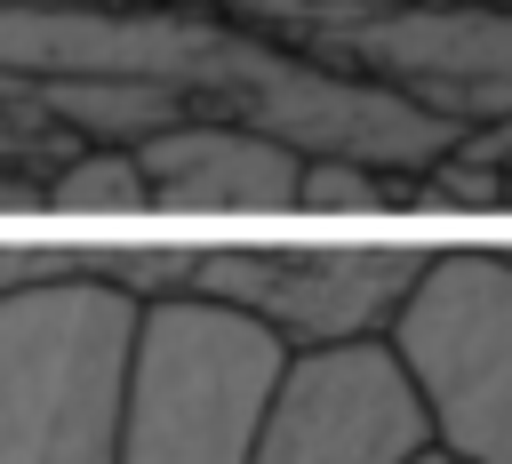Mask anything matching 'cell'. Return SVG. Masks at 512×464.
Instances as JSON below:
<instances>
[{
  "mask_svg": "<svg viewBox=\"0 0 512 464\" xmlns=\"http://www.w3.org/2000/svg\"><path fill=\"white\" fill-rule=\"evenodd\" d=\"M136 296L64 272L0 296V464H112Z\"/></svg>",
  "mask_w": 512,
  "mask_h": 464,
  "instance_id": "cell-1",
  "label": "cell"
},
{
  "mask_svg": "<svg viewBox=\"0 0 512 464\" xmlns=\"http://www.w3.org/2000/svg\"><path fill=\"white\" fill-rule=\"evenodd\" d=\"M288 344L232 304L152 296L128 344L112 464H248Z\"/></svg>",
  "mask_w": 512,
  "mask_h": 464,
  "instance_id": "cell-2",
  "label": "cell"
},
{
  "mask_svg": "<svg viewBox=\"0 0 512 464\" xmlns=\"http://www.w3.org/2000/svg\"><path fill=\"white\" fill-rule=\"evenodd\" d=\"M384 344L432 416V448L512 464V248H432Z\"/></svg>",
  "mask_w": 512,
  "mask_h": 464,
  "instance_id": "cell-3",
  "label": "cell"
},
{
  "mask_svg": "<svg viewBox=\"0 0 512 464\" xmlns=\"http://www.w3.org/2000/svg\"><path fill=\"white\" fill-rule=\"evenodd\" d=\"M432 248H320V240H200L184 296L232 304L288 352L384 336Z\"/></svg>",
  "mask_w": 512,
  "mask_h": 464,
  "instance_id": "cell-4",
  "label": "cell"
},
{
  "mask_svg": "<svg viewBox=\"0 0 512 464\" xmlns=\"http://www.w3.org/2000/svg\"><path fill=\"white\" fill-rule=\"evenodd\" d=\"M432 448V416L384 336L288 352L264 400L248 464H408Z\"/></svg>",
  "mask_w": 512,
  "mask_h": 464,
  "instance_id": "cell-5",
  "label": "cell"
},
{
  "mask_svg": "<svg viewBox=\"0 0 512 464\" xmlns=\"http://www.w3.org/2000/svg\"><path fill=\"white\" fill-rule=\"evenodd\" d=\"M336 48L448 128L512 120V8H384L344 24Z\"/></svg>",
  "mask_w": 512,
  "mask_h": 464,
  "instance_id": "cell-6",
  "label": "cell"
},
{
  "mask_svg": "<svg viewBox=\"0 0 512 464\" xmlns=\"http://www.w3.org/2000/svg\"><path fill=\"white\" fill-rule=\"evenodd\" d=\"M144 168L152 208L168 216H296V168L304 152L248 128V120H216L192 112L144 144H128Z\"/></svg>",
  "mask_w": 512,
  "mask_h": 464,
  "instance_id": "cell-7",
  "label": "cell"
},
{
  "mask_svg": "<svg viewBox=\"0 0 512 464\" xmlns=\"http://www.w3.org/2000/svg\"><path fill=\"white\" fill-rule=\"evenodd\" d=\"M40 208L48 216H152V192L128 144H72L40 176Z\"/></svg>",
  "mask_w": 512,
  "mask_h": 464,
  "instance_id": "cell-8",
  "label": "cell"
},
{
  "mask_svg": "<svg viewBox=\"0 0 512 464\" xmlns=\"http://www.w3.org/2000/svg\"><path fill=\"white\" fill-rule=\"evenodd\" d=\"M384 208H416V176L408 168H368V160H344V152H304L296 216H384Z\"/></svg>",
  "mask_w": 512,
  "mask_h": 464,
  "instance_id": "cell-9",
  "label": "cell"
},
{
  "mask_svg": "<svg viewBox=\"0 0 512 464\" xmlns=\"http://www.w3.org/2000/svg\"><path fill=\"white\" fill-rule=\"evenodd\" d=\"M64 272H96L104 280V248L80 240H0V296L24 280H64Z\"/></svg>",
  "mask_w": 512,
  "mask_h": 464,
  "instance_id": "cell-10",
  "label": "cell"
},
{
  "mask_svg": "<svg viewBox=\"0 0 512 464\" xmlns=\"http://www.w3.org/2000/svg\"><path fill=\"white\" fill-rule=\"evenodd\" d=\"M464 144L496 160V176H504V208H512V120H488V128H464Z\"/></svg>",
  "mask_w": 512,
  "mask_h": 464,
  "instance_id": "cell-11",
  "label": "cell"
},
{
  "mask_svg": "<svg viewBox=\"0 0 512 464\" xmlns=\"http://www.w3.org/2000/svg\"><path fill=\"white\" fill-rule=\"evenodd\" d=\"M16 208H40V184L32 176H0V216H16Z\"/></svg>",
  "mask_w": 512,
  "mask_h": 464,
  "instance_id": "cell-12",
  "label": "cell"
},
{
  "mask_svg": "<svg viewBox=\"0 0 512 464\" xmlns=\"http://www.w3.org/2000/svg\"><path fill=\"white\" fill-rule=\"evenodd\" d=\"M408 464H456V456H448V448H416Z\"/></svg>",
  "mask_w": 512,
  "mask_h": 464,
  "instance_id": "cell-13",
  "label": "cell"
}]
</instances>
